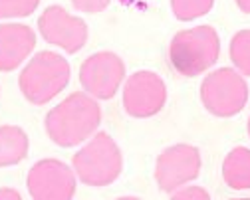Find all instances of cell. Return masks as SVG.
I'll return each instance as SVG.
<instances>
[{"label": "cell", "instance_id": "obj_1", "mask_svg": "<svg viewBox=\"0 0 250 200\" xmlns=\"http://www.w3.org/2000/svg\"><path fill=\"white\" fill-rule=\"evenodd\" d=\"M98 103L85 93H72L46 117V131L56 145L72 147L87 139L100 125Z\"/></svg>", "mask_w": 250, "mask_h": 200}, {"label": "cell", "instance_id": "obj_2", "mask_svg": "<svg viewBox=\"0 0 250 200\" xmlns=\"http://www.w3.org/2000/svg\"><path fill=\"white\" fill-rule=\"evenodd\" d=\"M218 36L210 26H197L193 30H185L173 38L169 48V58L173 68L193 78L205 72L218 58Z\"/></svg>", "mask_w": 250, "mask_h": 200}, {"label": "cell", "instance_id": "obj_3", "mask_svg": "<svg viewBox=\"0 0 250 200\" xmlns=\"http://www.w3.org/2000/svg\"><path fill=\"white\" fill-rule=\"evenodd\" d=\"M68 80V61L54 52H40L20 74V91L30 103L42 105L64 89Z\"/></svg>", "mask_w": 250, "mask_h": 200}, {"label": "cell", "instance_id": "obj_4", "mask_svg": "<svg viewBox=\"0 0 250 200\" xmlns=\"http://www.w3.org/2000/svg\"><path fill=\"white\" fill-rule=\"evenodd\" d=\"M123 166L119 147L107 133H100L93 137L76 157L74 169L78 177L91 186H104L113 182Z\"/></svg>", "mask_w": 250, "mask_h": 200}, {"label": "cell", "instance_id": "obj_5", "mask_svg": "<svg viewBox=\"0 0 250 200\" xmlns=\"http://www.w3.org/2000/svg\"><path fill=\"white\" fill-rule=\"evenodd\" d=\"M248 97V89L244 80L232 70H218L210 74L201 85V99L205 107L218 115V117H230L238 113Z\"/></svg>", "mask_w": 250, "mask_h": 200}, {"label": "cell", "instance_id": "obj_6", "mask_svg": "<svg viewBox=\"0 0 250 200\" xmlns=\"http://www.w3.org/2000/svg\"><path fill=\"white\" fill-rule=\"evenodd\" d=\"M28 190L38 200H68L76 192V177L64 162L40 160L28 175Z\"/></svg>", "mask_w": 250, "mask_h": 200}, {"label": "cell", "instance_id": "obj_7", "mask_svg": "<svg viewBox=\"0 0 250 200\" xmlns=\"http://www.w3.org/2000/svg\"><path fill=\"white\" fill-rule=\"evenodd\" d=\"M123 78L125 65L111 52H100L89 56L80 70V81L85 87V91L100 99L113 97Z\"/></svg>", "mask_w": 250, "mask_h": 200}, {"label": "cell", "instance_id": "obj_8", "mask_svg": "<svg viewBox=\"0 0 250 200\" xmlns=\"http://www.w3.org/2000/svg\"><path fill=\"white\" fill-rule=\"evenodd\" d=\"M201 171V155L191 145H175L157 159L155 179L159 186L167 192H173L181 184L193 180Z\"/></svg>", "mask_w": 250, "mask_h": 200}, {"label": "cell", "instance_id": "obj_9", "mask_svg": "<svg viewBox=\"0 0 250 200\" xmlns=\"http://www.w3.org/2000/svg\"><path fill=\"white\" fill-rule=\"evenodd\" d=\"M167 89L159 76L151 72L133 74L123 91V105L125 111L133 117H151L165 103Z\"/></svg>", "mask_w": 250, "mask_h": 200}, {"label": "cell", "instance_id": "obj_10", "mask_svg": "<svg viewBox=\"0 0 250 200\" xmlns=\"http://www.w3.org/2000/svg\"><path fill=\"white\" fill-rule=\"evenodd\" d=\"M46 42L60 46L68 54H76L87 40V28L80 18L70 16L64 8L50 6L38 20Z\"/></svg>", "mask_w": 250, "mask_h": 200}, {"label": "cell", "instance_id": "obj_11", "mask_svg": "<svg viewBox=\"0 0 250 200\" xmlns=\"http://www.w3.org/2000/svg\"><path fill=\"white\" fill-rule=\"evenodd\" d=\"M36 36L24 24L0 26V72H10L26 60L34 50Z\"/></svg>", "mask_w": 250, "mask_h": 200}, {"label": "cell", "instance_id": "obj_12", "mask_svg": "<svg viewBox=\"0 0 250 200\" xmlns=\"http://www.w3.org/2000/svg\"><path fill=\"white\" fill-rule=\"evenodd\" d=\"M28 155V137L20 127H0V166L20 162Z\"/></svg>", "mask_w": 250, "mask_h": 200}, {"label": "cell", "instance_id": "obj_13", "mask_svg": "<svg viewBox=\"0 0 250 200\" xmlns=\"http://www.w3.org/2000/svg\"><path fill=\"white\" fill-rule=\"evenodd\" d=\"M223 177L230 188H250V151L244 147L234 149L223 164Z\"/></svg>", "mask_w": 250, "mask_h": 200}, {"label": "cell", "instance_id": "obj_14", "mask_svg": "<svg viewBox=\"0 0 250 200\" xmlns=\"http://www.w3.org/2000/svg\"><path fill=\"white\" fill-rule=\"evenodd\" d=\"M230 58L244 76H250V30L238 32V34L232 38Z\"/></svg>", "mask_w": 250, "mask_h": 200}, {"label": "cell", "instance_id": "obj_15", "mask_svg": "<svg viewBox=\"0 0 250 200\" xmlns=\"http://www.w3.org/2000/svg\"><path fill=\"white\" fill-rule=\"evenodd\" d=\"M171 4L179 20H193L210 10L212 0H171Z\"/></svg>", "mask_w": 250, "mask_h": 200}, {"label": "cell", "instance_id": "obj_16", "mask_svg": "<svg viewBox=\"0 0 250 200\" xmlns=\"http://www.w3.org/2000/svg\"><path fill=\"white\" fill-rule=\"evenodd\" d=\"M40 0H0V18L28 16L36 10Z\"/></svg>", "mask_w": 250, "mask_h": 200}, {"label": "cell", "instance_id": "obj_17", "mask_svg": "<svg viewBox=\"0 0 250 200\" xmlns=\"http://www.w3.org/2000/svg\"><path fill=\"white\" fill-rule=\"evenodd\" d=\"M74 6L82 12H89V14H96V12H102L107 4L109 0H72Z\"/></svg>", "mask_w": 250, "mask_h": 200}, {"label": "cell", "instance_id": "obj_18", "mask_svg": "<svg viewBox=\"0 0 250 200\" xmlns=\"http://www.w3.org/2000/svg\"><path fill=\"white\" fill-rule=\"evenodd\" d=\"M173 198L175 200H207L208 198V192L199 188V186H189L185 190H179V192H173Z\"/></svg>", "mask_w": 250, "mask_h": 200}, {"label": "cell", "instance_id": "obj_19", "mask_svg": "<svg viewBox=\"0 0 250 200\" xmlns=\"http://www.w3.org/2000/svg\"><path fill=\"white\" fill-rule=\"evenodd\" d=\"M20 194L16 190H8V188H2L0 190V200H18Z\"/></svg>", "mask_w": 250, "mask_h": 200}, {"label": "cell", "instance_id": "obj_20", "mask_svg": "<svg viewBox=\"0 0 250 200\" xmlns=\"http://www.w3.org/2000/svg\"><path fill=\"white\" fill-rule=\"evenodd\" d=\"M236 4L242 12H250V0H236Z\"/></svg>", "mask_w": 250, "mask_h": 200}, {"label": "cell", "instance_id": "obj_21", "mask_svg": "<svg viewBox=\"0 0 250 200\" xmlns=\"http://www.w3.org/2000/svg\"><path fill=\"white\" fill-rule=\"evenodd\" d=\"M248 133H250V121H248Z\"/></svg>", "mask_w": 250, "mask_h": 200}]
</instances>
